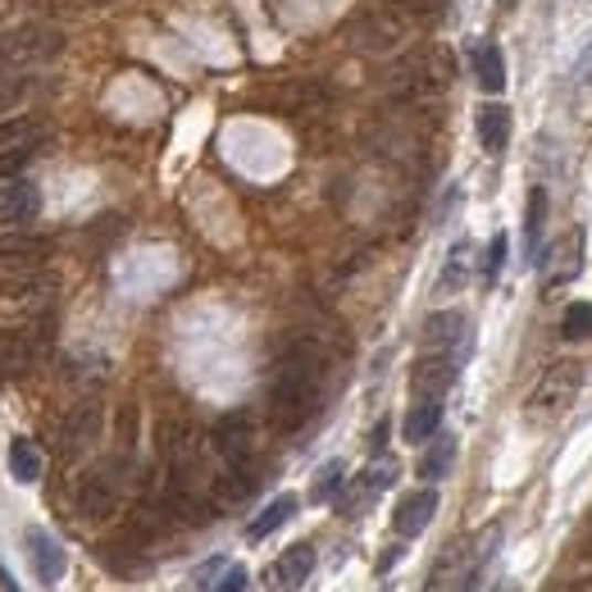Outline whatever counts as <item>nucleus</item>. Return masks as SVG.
Listing matches in <instances>:
<instances>
[{
    "label": "nucleus",
    "instance_id": "27",
    "mask_svg": "<svg viewBox=\"0 0 592 592\" xmlns=\"http://www.w3.org/2000/svg\"><path fill=\"white\" fill-rule=\"evenodd\" d=\"M36 151H42V137H23V141L6 146V151H0V182H14L32 165Z\"/></svg>",
    "mask_w": 592,
    "mask_h": 592
},
{
    "label": "nucleus",
    "instance_id": "23",
    "mask_svg": "<svg viewBox=\"0 0 592 592\" xmlns=\"http://www.w3.org/2000/svg\"><path fill=\"white\" fill-rule=\"evenodd\" d=\"M10 474L19 478V484H36V478H42V452H36L32 437L10 442Z\"/></svg>",
    "mask_w": 592,
    "mask_h": 592
},
{
    "label": "nucleus",
    "instance_id": "25",
    "mask_svg": "<svg viewBox=\"0 0 592 592\" xmlns=\"http://www.w3.org/2000/svg\"><path fill=\"white\" fill-rule=\"evenodd\" d=\"M452 461H456V437H447V433L433 437V442H429V452H424V461H420V478L437 484V478H447Z\"/></svg>",
    "mask_w": 592,
    "mask_h": 592
},
{
    "label": "nucleus",
    "instance_id": "34",
    "mask_svg": "<svg viewBox=\"0 0 592 592\" xmlns=\"http://www.w3.org/2000/svg\"><path fill=\"white\" fill-rule=\"evenodd\" d=\"M214 592H246V570H242V565H229L224 579L214 583Z\"/></svg>",
    "mask_w": 592,
    "mask_h": 592
},
{
    "label": "nucleus",
    "instance_id": "19",
    "mask_svg": "<svg viewBox=\"0 0 592 592\" xmlns=\"http://www.w3.org/2000/svg\"><path fill=\"white\" fill-rule=\"evenodd\" d=\"M474 78L488 96H501L506 87V60H501V46L497 42H478L474 46Z\"/></svg>",
    "mask_w": 592,
    "mask_h": 592
},
{
    "label": "nucleus",
    "instance_id": "11",
    "mask_svg": "<svg viewBox=\"0 0 592 592\" xmlns=\"http://www.w3.org/2000/svg\"><path fill=\"white\" fill-rule=\"evenodd\" d=\"M433 515H437V488H415V493H405L392 510V529L401 538H420L429 525H433Z\"/></svg>",
    "mask_w": 592,
    "mask_h": 592
},
{
    "label": "nucleus",
    "instance_id": "18",
    "mask_svg": "<svg viewBox=\"0 0 592 592\" xmlns=\"http://www.w3.org/2000/svg\"><path fill=\"white\" fill-rule=\"evenodd\" d=\"M474 124H478V141H484V151H488V156H501L506 141H510V109H506L501 101H488V105L474 115Z\"/></svg>",
    "mask_w": 592,
    "mask_h": 592
},
{
    "label": "nucleus",
    "instance_id": "21",
    "mask_svg": "<svg viewBox=\"0 0 592 592\" xmlns=\"http://www.w3.org/2000/svg\"><path fill=\"white\" fill-rule=\"evenodd\" d=\"M292 515H296V497H292V493H283V497H274V501H269V506H265V510L246 525V538H251V542H265L269 533H278V529L292 520Z\"/></svg>",
    "mask_w": 592,
    "mask_h": 592
},
{
    "label": "nucleus",
    "instance_id": "7",
    "mask_svg": "<svg viewBox=\"0 0 592 592\" xmlns=\"http://www.w3.org/2000/svg\"><path fill=\"white\" fill-rule=\"evenodd\" d=\"M452 383H456V356H447V351H424L420 364L411 369L415 401H442Z\"/></svg>",
    "mask_w": 592,
    "mask_h": 592
},
{
    "label": "nucleus",
    "instance_id": "38",
    "mask_svg": "<svg viewBox=\"0 0 592 592\" xmlns=\"http://www.w3.org/2000/svg\"><path fill=\"white\" fill-rule=\"evenodd\" d=\"M493 592H520V588H515V583H497Z\"/></svg>",
    "mask_w": 592,
    "mask_h": 592
},
{
    "label": "nucleus",
    "instance_id": "30",
    "mask_svg": "<svg viewBox=\"0 0 592 592\" xmlns=\"http://www.w3.org/2000/svg\"><path fill=\"white\" fill-rule=\"evenodd\" d=\"M23 137H42V119H32V115H6L0 119V151Z\"/></svg>",
    "mask_w": 592,
    "mask_h": 592
},
{
    "label": "nucleus",
    "instance_id": "12",
    "mask_svg": "<svg viewBox=\"0 0 592 592\" xmlns=\"http://www.w3.org/2000/svg\"><path fill=\"white\" fill-rule=\"evenodd\" d=\"M210 447L224 465H251V420L246 415H224L210 429Z\"/></svg>",
    "mask_w": 592,
    "mask_h": 592
},
{
    "label": "nucleus",
    "instance_id": "31",
    "mask_svg": "<svg viewBox=\"0 0 592 592\" xmlns=\"http://www.w3.org/2000/svg\"><path fill=\"white\" fill-rule=\"evenodd\" d=\"M561 332H565V342H583L592 338V302H574L561 319Z\"/></svg>",
    "mask_w": 592,
    "mask_h": 592
},
{
    "label": "nucleus",
    "instance_id": "24",
    "mask_svg": "<svg viewBox=\"0 0 592 592\" xmlns=\"http://www.w3.org/2000/svg\"><path fill=\"white\" fill-rule=\"evenodd\" d=\"M542 229H547V192L533 188V192H529V210H525V246H529V261H542Z\"/></svg>",
    "mask_w": 592,
    "mask_h": 592
},
{
    "label": "nucleus",
    "instance_id": "1",
    "mask_svg": "<svg viewBox=\"0 0 592 592\" xmlns=\"http://www.w3.org/2000/svg\"><path fill=\"white\" fill-rule=\"evenodd\" d=\"M324 383V351L315 338H292L274 360V383H269V420L283 433H296L319 405Z\"/></svg>",
    "mask_w": 592,
    "mask_h": 592
},
{
    "label": "nucleus",
    "instance_id": "6",
    "mask_svg": "<svg viewBox=\"0 0 592 592\" xmlns=\"http://www.w3.org/2000/svg\"><path fill=\"white\" fill-rule=\"evenodd\" d=\"M583 388V364H551L529 392V420H561Z\"/></svg>",
    "mask_w": 592,
    "mask_h": 592
},
{
    "label": "nucleus",
    "instance_id": "8",
    "mask_svg": "<svg viewBox=\"0 0 592 592\" xmlns=\"http://www.w3.org/2000/svg\"><path fill=\"white\" fill-rule=\"evenodd\" d=\"M51 255V242L36 237V233H23V229H6L0 233V269L6 274H32Z\"/></svg>",
    "mask_w": 592,
    "mask_h": 592
},
{
    "label": "nucleus",
    "instance_id": "13",
    "mask_svg": "<svg viewBox=\"0 0 592 592\" xmlns=\"http://www.w3.org/2000/svg\"><path fill=\"white\" fill-rule=\"evenodd\" d=\"M392 478H397V465H392V461H374V465H369V469L356 478V484L338 497V510H342V515H360L369 501H374V497L392 484Z\"/></svg>",
    "mask_w": 592,
    "mask_h": 592
},
{
    "label": "nucleus",
    "instance_id": "22",
    "mask_svg": "<svg viewBox=\"0 0 592 592\" xmlns=\"http://www.w3.org/2000/svg\"><path fill=\"white\" fill-rule=\"evenodd\" d=\"M542 265H547V283H565V278H574L579 265H583V233L574 229V233L561 242L557 261H542Z\"/></svg>",
    "mask_w": 592,
    "mask_h": 592
},
{
    "label": "nucleus",
    "instance_id": "33",
    "mask_svg": "<svg viewBox=\"0 0 592 592\" xmlns=\"http://www.w3.org/2000/svg\"><path fill=\"white\" fill-rule=\"evenodd\" d=\"M392 10H401V14H420V19H433L442 6H447V0H388Z\"/></svg>",
    "mask_w": 592,
    "mask_h": 592
},
{
    "label": "nucleus",
    "instance_id": "14",
    "mask_svg": "<svg viewBox=\"0 0 592 592\" xmlns=\"http://www.w3.org/2000/svg\"><path fill=\"white\" fill-rule=\"evenodd\" d=\"M465 332H469V324H465L461 310H437V315L424 319L420 342H424V351H447V356H456V347L465 342Z\"/></svg>",
    "mask_w": 592,
    "mask_h": 592
},
{
    "label": "nucleus",
    "instance_id": "20",
    "mask_svg": "<svg viewBox=\"0 0 592 592\" xmlns=\"http://www.w3.org/2000/svg\"><path fill=\"white\" fill-rule=\"evenodd\" d=\"M442 429V401H411V411H405V442H433Z\"/></svg>",
    "mask_w": 592,
    "mask_h": 592
},
{
    "label": "nucleus",
    "instance_id": "28",
    "mask_svg": "<svg viewBox=\"0 0 592 592\" xmlns=\"http://www.w3.org/2000/svg\"><path fill=\"white\" fill-rule=\"evenodd\" d=\"M469 242L461 237L456 246H452V255H447V265H442V278H437V292H461L465 287V278H469Z\"/></svg>",
    "mask_w": 592,
    "mask_h": 592
},
{
    "label": "nucleus",
    "instance_id": "37",
    "mask_svg": "<svg viewBox=\"0 0 592 592\" xmlns=\"http://www.w3.org/2000/svg\"><path fill=\"white\" fill-rule=\"evenodd\" d=\"M78 6H115V0H78Z\"/></svg>",
    "mask_w": 592,
    "mask_h": 592
},
{
    "label": "nucleus",
    "instance_id": "2",
    "mask_svg": "<svg viewBox=\"0 0 592 592\" xmlns=\"http://www.w3.org/2000/svg\"><path fill=\"white\" fill-rule=\"evenodd\" d=\"M51 338H55V319H51V310L23 315L14 328L0 332V379H6V383L28 379L32 369L42 364Z\"/></svg>",
    "mask_w": 592,
    "mask_h": 592
},
{
    "label": "nucleus",
    "instance_id": "35",
    "mask_svg": "<svg viewBox=\"0 0 592 592\" xmlns=\"http://www.w3.org/2000/svg\"><path fill=\"white\" fill-rule=\"evenodd\" d=\"M574 83H579L583 96H592V46H588V55H583L579 68H574Z\"/></svg>",
    "mask_w": 592,
    "mask_h": 592
},
{
    "label": "nucleus",
    "instance_id": "4",
    "mask_svg": "<svg viewBox=\"0 0 592 592\" xmlns=\"http://www.w3.org/2000/svg\"><path fill=\"white\" fill-rule=\"evenodd\" d=\"M124 484H128V461L124 456L92 465L78 484V515L83 520H109L124 501Z\"/></svg>",
    "mask_w": 592,
    "mask_h": 592
},
{
    "label": "nucleus",
    "instance_id": "17",
    "mask_svg": "<svg viewBox=\"0 0 592 592\" xmlns=\"http://www.w3.org/2000/svg\"><path fill=\"white\" fill-rule=\"evenodd\" d=\"M351 42L369 55H379V51H392L401 42V23L388 19V14H364L356 28H351Z\"/></svg>",
    "mask_w": 592,
    "mask_h": 592
},
{
    "label": "nucleus",
    "instance_id": "5",
    "mask_svg": "<svg viewBox=\"0 0 592 592\" xmlns=\"http://www.w3.org/2000/svg\"><path fill=\"white\" fill-rule=\"evenodd\" d=\"M101 424H105V405H101V397H83V401L60 420V433H55V452H60V461L73 465V461H83L87 452H96Z\"/></svg>",
    "mask_w": 592,
    "mask_h": 592
},
{
    "label": "nucleus",
    "instance_id": "10",
    "mask_svg": "<svg viewBox=\"0 0 592 592\" xmlns=\"http://www.w3.org/2000/svg\"><path fill=\"white\" fill-rule=\"evenodd\" d=\"M23 547H28V561H32V574L42 579L46 588H55L68 570V557H64V547L46 533V529H28L23 533Z\"/></svg>",
    "mask_w": 592,
    "mask_h": 592
},
{
    "label": "nucleus",
    "instance_id": "15",
    "mask_svg": "<svg viewBox=\"0 0 592 592\" xmlns=\"http://www.w3.org/2000/svg\"><path fill=\"white\" fill-rule=\"evenodd\" d=\"M46 302H51V283L46 278H36V274L0 278V306H19V310L36 315V310H46Z\"/></svg>",
    "mask_w": 592,
    "mask_h": 592
},
{
    "label": "nucleus",
    "instance_id": "36",
    "mask_svg": "<svg viewBox=\"0 0 592 592\" xmlns=\"http://www.w3.org/2000/svg\"><path fill=\"white\" fill-rule=\"evenodd\" d=\"M224 565H229L224 557H214L210 565H201V574H197V583H201V588H210V583H214V570H224Z\"/></svg>",
    "mask_w": 592,
    "mask_h": 592
},
{
    "label": "nucleus",
    "instance_id": "3",
    "mask_svg": "<svg viewBox=\"0 0 592 592\" xmlns=\"http://www.w3.org/2000/svg\"><path fill=\"white\" fill-rule=\"evenodd\" d=\"M64 51V32L42 23V19H28L0 32V68L6 73H32L36 64H46Z\"/></svg>",
    "mask_w": 592,
    "mask_h": 592
},
{
    "label": "nucleus",
    "instance_id": "32",
    "mask_svg": "<svg viewBox=\"0 0 592 592\" xmlns=\"http://www.w3.org/2000/svg\"><path fill=\"white\" fill-rule=\"evenodd\" d=\"M506 246H510L506 233H497V237L488 242V255H484V283H488V287H493V283L501 278V269H506Z\"/></svg>",
    "mask_w": 592,
    "mask_h": 592
},
{
    "label": "nucleus",
    "instance_id": "16",
    "mask_svg": "<svg viewBox=\"0 0 592 592\" xmlns=\"http://www.w3.org/2000/svg\"><path fill=\"white\" fill-rule=\"evenodd\" d=\"M310 574H315V547H310V542L287 547L283 557L274 561V588H278V592H302Z\"/></svg>",
    "mask_w": 592,
    "mask_h": 592
},
{
    "label": "nucleus",
    "instance_id": "9",
    "mask_svg": "<svg viewBox=\"0 0 592 592\" xmlns=\"http://www.w3.org/2000/svg\"><path fill=\"white\" fill-rule=\"evenodd\" d=\"M36 214H42V192L28 178L0 182V229H28Z\"/></svg>",
    "mask_w": 592,
    "mask_h": 592
},
{
    "label": "nucleus",
    "instance_id": "29",
    "mask_svg": "<svg viewBox=\"0 0 592 592\" xmlns=\"http://www.w3.org/2000/svg\"><path fill=\"white\" fill-rule=\"evenodd\" d=\"M342 484H347L342 461H328V465L315 474V484H310V501H332V497L342 493Z\"/></svg>",
    "mask_w": 592,
    "mask_h": 592
},
{
    "label": "nucleus",
    "instance_id": "26",
    "mask_svg": "<svg viewBox=\"0 0 592 592\" xmlns=\"http://www.w3.org/2000/svg\"><path fill=\"white\" fill-rule=\"evenodd\" d=\"M32 92H36V73H6L0 68V115H14Z\"/></svg>",
    "mask_w": 592,
    "mask_h": 592
}]
</instances>
